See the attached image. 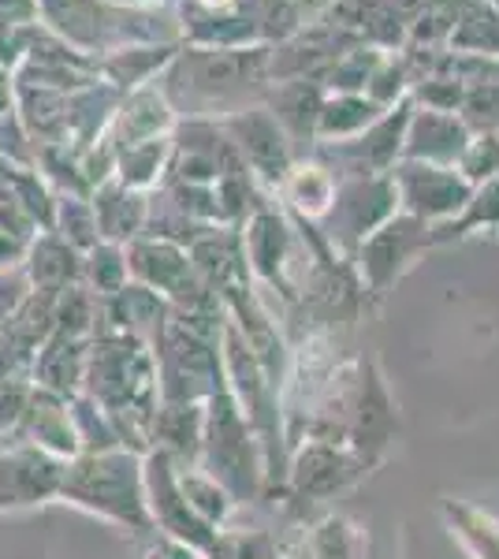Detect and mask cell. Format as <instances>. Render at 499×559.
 Returning <instances> with one entry per match:
<instances>
[{"mask_svg":"<svg viewBox=\"0 0 499 559\" xmlns=\"http://www.w3.org/2000/svg\"><path fill=\"white\" fill-rule=\"evenodd\" d=\"M60 500L120 530H131V534H150L153 530L146 481H142V455L131 452V448L75 455L63 471Z\"/></svg>","mask_w":499,"mask_h":559,"instance_id":"1","label":"cell"},{"mask_svg":"<svg viewBox=\"0 0 499 559\" xmlns=\"http://www.w3.org/2000/svg\"><path fill=\"white\" fill-rule=\"evenodd\" d=\"M202 407H205V421H202V455H198V466L213 481H221L235 503L247 500L258 489V477H261L250 418L242 414L228 388L213 392Z\"/></svg>","mask_w":499,"mask_h":559,"instance_id":"2","label":"cell"},{"mask_svg":"<svg viewBox=\"0 0 499 559\" xmlns=\"http://www.w3.org/2000/svg\"><path fill=\"white\" fill-rule=\"evenodd\" d=\"M142 481H146V508H150V522L168 537V545H179L187 552L202 556L216 537V526H209L190 511V503L179 492V477H176V463L150 448L142 455Z\"/></svg>","mask_w":499,"mask_h":559,"instance_id":"3","label":"cell"},{"mask_svg":"<svg viewBox=\"0 0 499 559\" xmlns=\"http://www.w3.org/2000/svg\"><path fill=\"white\" fill-rule=\"evenodd\" d=\"M68 463L34 444H0V511L60 500Z\"/></svg>","mask_w":499,"mask_h":559,"instance_id":"4","label":"cell"},{"mask_svg":"<svg viewBox=\"0 0 499 559\" xmlns=\"http://www.w3.org/2000/svg\"><path fill=\"white\" fill-rule=\"evenodd\" d=\"M8 444H34L41 452L71 463L75 455H83L79 448V432H75V418H71V395H57L45 392V388H34L31 407H26V418L15 440Z\"/></svg>","mask_w":499,"mask_h":559,"instance_id":"5","label":"cell"},{"mask_svg":"<svg viewBox=\"0 0 499 559\" xmlns=\"http://www.w3.org/2000/svg\"><path fill=\"white\" fill-rule=\"evenodd\" d=\"M127 254V276H134L142 287L157 295H171V299H183L194 265L179 247H171L165 239H131Z\"/></svg>","mask_w":499,"mask_h":559,"instance_id":"6","label":"cell"},{"mask_svg":"<svg viewBox=\"0 0 499 559\" xmlns=\"http://www.w3.org/2000/svg\"><path fill=\"white\" fill-rule=\"evenodd\" d=\"M202 403H161L150 426V448L165 452L179 471L198 466V455H202Z\"/></svg>","mask_w":499,"mask_h":559,"instance_id":"7","label":"cell"},{"mask_svg":"<svg viewBox=\"0 0 499 559\" xmlns=\"http://www.w3.org/2000/svg\"><path fill=\"white\" fill-rule=\"evenodd\" d=\"M86 355H90V340L52 332V336L38 347L34 362H31L34 388H45V392H57V395L83 392Z\"/></svg>","mask_w":499,"mask_h":559,"instance_id":"8","label":"cell"},{"mask_svg":"<svg viewBox=\"0 0 499 559\" xmlns=\"http://www.w3.org/2000/svg\"><path fill=\"white\" fill-rule=\"evenodd\" d=\"M23 276L31 284V292H63L71 284H83V254L75 247H68L57 231H45L26 247Z\"/></svg>","mask_w":499,"mask_h":559,"instance_id":"9","label":"cell"},{"mask_svg":"<svg viewBox=\"0 0 499 559\" xmlns=\"http://www.w3.org/2000/svg\"><path fill=\"white\" fill-rule=\"evenodd\" d=\"M90 205H94L102 242L123 247L127 239H139L142 221H146V202H142L139 191L123 187L120 179H105L102 187H94V202Z\"/></svg>","mask_w":499,"mask_h":559,"instance_id":"10","label":"cell"},{"mask_svg":"<svg viewBox=\"0 0 499 559\" xmlns=\"http://www.w3.org/2000/svg\"><path fill=\"white\" fill-rule=\"evenodd\" d=\"M361 471L351 463L343 452H335L332 440H317V444L306 448L295 463V489L302 496H332L340 492L343 485H351Z\"/></svg>","mask_w":499,"mask_h":559,"instance_id":"11","label":"cell"},{"mask_svg":"<svg viewBox=\"0 0 499 559\" xmlns=\"http://www.w3.org/2000/svg\"><path fill=\"white\" fill-rule=\"evenodd\" d=\"M176 477H179V492H183V500L190 503V511L198 519L209 522V526H224L228 522L235 500L221 481H213L202 466H183V471L176 466Z\"/></svg>","mask_w":499,"mask_h":559,"instance_id":"12","label":"cell"},{"mask_svg":"<svg viewBox=\"0 0 499 559\" xmlns=\"http://www.w3.org/2000/svg\"><path fill=\"white\" fill-rule=\"evenodd\" d=\"M57 236L68 242V247H75L79 254H86V250H94L102 236H97V216H94V205L83 202V198L68 194L57 202V210H52V228Z\"/></svg>","mask_w":499,"mask_h":559,"instance_id":"13","label":"cell"},{"mask_svg":"<svg viewBox=\"0 0 499 559\" xmlns=\"http://www.w3.org/2000/svg\"><path fill=\"white\" fill-rule=\"evenodd\" d=\"M83 280L86 292H94L97 299H108L120 287H127V254L116 242H97L94 250L83 254Z\"/></svg>","mask_w":499,"mask_h":559,"instance_id":"14","label":"cell"},{"mask_svg":"<svg viewBox=\"0 0 499 559\" xmlns=\"http://www.w3.org/2000/svg\"><path fill=\"white\" fill-rule=\"evenodd\" d=\"M71 418H75L79 448H83V452H112V448H123L112 418H108L105 407H97L90 395L83 392L71 395Z\"/></svg>","mask_w":499,"mask_h":559,"instance_id":"15","label":"cell"},{"mask_svg":"<svg viewBox=\"0 0 499 559\" xmlns=\"http://www.w3.org/2000/svg\"><path fill=\"white\" fill-rule=\"evenodd\" d=\"M448 519L462 545L477 559H499V522L492 515H480L477 508H466V503H448Z\"/></svg>","mask_w":499,"mask_h":559,"instance_id":"16","label":"cell"},{"mask_svg":"<svg viewBox=\"0 0 499 559\" xmlns=\"http://www.w3.org/2000/svg\"><path fill=\"white\" fill-rule=\"evenodd\" d=\"M292 559H354V534L343 519H324L321 526L306 530L295 545Z\"/></svg>","mask_w":499,"mask_h":559,"instance_id":"17","label":"cell"},{"mask_svg":"<svg viewBox=\"0 0 499 559\" xmlns=\"http://www.w3.org/2000/svg\"><path fill=\"white\" fill-rule=\"evenodd\" d=\"M31 377H0V444L15 440V432H20L26 418V407H31Z\"/></svg>","mask_w":499,"mask_h":559,"instance_id":"18","label":"cell"},{"mask_svg":"<svg viewBox=\"0 0 499 559\" xmlns=\"http://www.w3.org/2000/svg\"><path fill=\"white\" fill-rule=\"evenodd\" d=\"M202 559H272V545L265 534H224V530H216L213 545L205 548Z\"/></svg>","mask_w":499,"mask_h":559,"instance_id":"19","label":"cell"},{"mask_svg":"<svg viewBox=\"0 0 499 559\" xmlns=\"http://www.w3.org/2000/svg\"><path fill=\"white\" fill-rule=\"evenodd\" d=\"M0 377H8V373H4V362H0Z\"/></svg>","mask_w":499,"mask_h":559,"instance_id":"20","label":"cell"}]
</instances>
